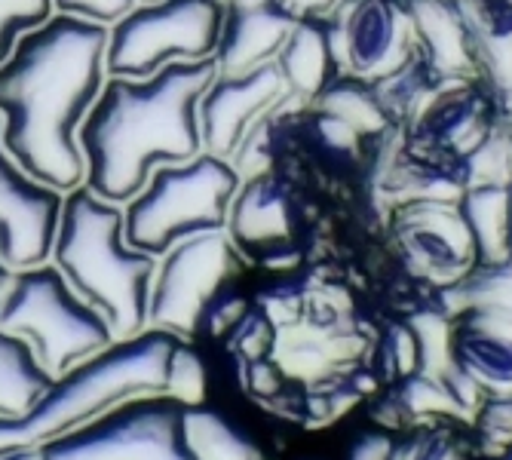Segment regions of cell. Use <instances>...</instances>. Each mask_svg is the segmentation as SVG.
<instances>
[{"instance_id": "cell-5", "label": "cell", "mask_w": 512, "mask_h": 460, "mask_svg": "<svg viewBox=\"0 0 512 460\" xmlns=\"http://www.w3.org/2000/svg\"><path fill=\"white\" fill-rule=\"evenodd\" d=\"M240 181L230 160L206 151L184 163L154 166L145 188L123 206L126 243L160 258L181 240L224 230Z\"/></svg>"}, {"instance_id": "cell-25", "label": "cell", "mask_w": 512, "mask_h": 460, "mask_svg": "<svg viewBox=\"0 0 512 460\" xmlns=\"http://www.w3.org/2000/svg\"><path fill=\"white\" fill-rule=\"evenodd\" d=\"M390 405L396 411L390 427H399L402 421H414V418H448L467 424L476 421V411L457 396V390L445 378H433L424 372L402 378L399 390L390 396Z\"/></svg>"}, {"instance_id": "cell-37", "label": "cell", "mask_w": 512, "mask_h": 460, "mask_svg": "<svg viewBox=\"0 0 512 460\" xmlns=\"http://www.w3.org/2000/svg\"><path fill=\"white\" fill-rule=\"evenodd\" d=\"M295 19H304V16H329L341 0H279Z\"/></svg>"}, {"instance_id": "cell-27", "label": "cell", "mask_w": 512, "mask_h": 460, "mask_svg": "<svg viewBox=\"0 0 512 460\" xmlns=\"http://www.w3.org/2000/svg\"><path fill=\"white\" fill-rule=\"evenodd\" d=\"M448 316L463 310H491L512 316V258L494 264H476L442 292Z\"/></svg>"}, {"instance_id": "cell-42", "label": "cell", "mask_w": 512, "mask_h": 460, "mask_svg": "<svg viewBox=\"0 0 512 460\" xmlns=\"http://www.w3.org/2000/svg\"><path fill=\"white\" fill-rule=\"evenodd\" d=\"M138 4H154V0H138Z\"/></svg>"}, {"instance_id": "cell-21", "label": "cell", "mask_w": 512, "mask_h": 460, "mask_svg": "<svg viewBox=\"0 0 512 460\" xmlns=\"http://www.w3.org/2000/svg\"><path fill=\"white\" fill-rule=\"evenodd\" d=\"M53 381L25 338L0 329V418H28Z\"/></svg>"}, {"instance_id": "cell-22", "label": "cell", "mask_w": 512, "mask_h": 460, "mask_svg": "<svg viewBox=\"0 0 512 460\" xmlns=\"http://www.w3.org/2000/svg\"><path fill=\"white\" fill-rule=\"evenodd\" d=\"M457 209L470 227L479 264L512 258L509 188H497V184H470V188L460 191Z\"/></svg>"}, {"instance_id": "cell-16", "label": "cell", "mask_w": 512, "mask_h": 460, "mask_svg": "<svg viewBox=\"0 0 512 460\" xmlns=\"http://www.w3.org/2000/svg\"><path fill=\"white\" fill-rule=\"evenodd\" d=\"M451 353L485 396L512 393V316L463 310L451 316Z\"/></svg>"}, {"instance_id": "cell-2", "label": "cell", "mask_w": 512, "mask_h": 460, "mask_svg": "<svg viewBox=\"0 0 512 460\" xmlns=\"http://www.w3.org/2000/svg\"><path fill=\"white\" fill-rule=\"evenodd\" d=\"M215 74V59H200L169 62L142 80L108 77L77 132L86 188L126 206L154 166L197 157L203 151L197 105Z\"/></svg>"}, {"instance_id": "cell-33", "label": "cell", "mask_w": 512, "mask_h": 460, "mask_svg": "<svg viewBox=\"0 0 512 460\" xmlns=\"http://www.w3.org/2000/svg\"><path fill=\"white\" fill-rule=\"evenodd\" d=\"M476 436L485 457H506L512 451V393L485 396L476 411Z\"/></svg>"}, {"instance_id": "cell-28", "label": "cell", "mask_w": 512, "mask_h": 460, "mask_svg": "<svg viewBox=\"0 0 512 460\" xmlns=\"http://www.w3.org/2000/svg\"><path fill=\"white\" fill-rule=\"evenodd\" d=\"M460 178L463 188L470 184H497L509 188L512 184V120L503 114L479 142L460 157Z\"/></svg>"}, {"instance_id": "cell-17", "label": "cell", "mask_w": 512, "mask_h": 460, "mask_svg": "<svg viewBox=\"0 0 512 460\" xmlns=\"http://www.w3.org/2000/svg\"><path fill=\"white\" fill-rule=\"evenodd\" d=\"M227 237L243 252L283 249L295 234V200L276 175L258 172L243 178L227 212Z\"/></svg>"}, {"instance_id": "cell-35", "label": "cell", "mask_w": 512, "mask_h": 460, "mask_svg": "<svg viewBox=\"0 0 512 460\" xmlns=\"http://www.w3.org/2000/svg\"><path fill=\"white\" fill-rule=\"evenodd\" d=\"M390 368L399 378H408L421 368V350H417V338L411 326H396L390 332Z\"/></svg>"}, {"instance_id": "cell-12", "label": "cell", "mask_w": 512, "mask_h": 460, "mask_svg": "<svg viewBox=\"0 0 512 460\" xmlns=\"http://www.w3.org/2000/svg\"><path fill=\"white\" fill-rule=\"evenodd\" d=\"M62 197L31 178L0 142V258L13 270L50 261Z\"/></svg>"}, {"instance_id": "cell-26", "label": "cell", "mask_w": 512, "mask_h": 460, "mask_svg": "<svg viewBox=\"0 0 512 460\" xmlns=\"http://www.w3.org/2000/svg\"><path fill=\"white\" fill-rule=\"evenodd\" d=\"M371 86H375L378 99L384 102L393 120H411L448 83L430 68V62L414 46L393 71L371 80Z\"/></svg>"}, {"instance_id": "cell-8", "label": "cell", "mask_w": 512, "mask_h": 460, "mask_svg": "<svg viewBox=\"0 0 512 460\" xmlns=\"http://www.w3.org/2000/svg\"><path fill=\"white\" fill-rule=\"evenodd\" d=\"M181 414L184 405L166 393L138 396L40 445V460H197L184 442Z\"/></svg>"}, {"instance_id": "cell-18", "label": "cell", "mask_w": 512, "mask_h": 460, "mask_svg": "<svg viewBox=\"0 0 512 460\" xmlns=\"http://www.w3.org/2000/svg\"><path fill=\"white\" fill-rule=\"evenodd\" d=\"M414 46L445 83L479 80L476 37L457 0H405Z\"/></svg>"}, {"instance_id": "cell-36", "label": "cell", "mask_w": 512, "mask_h": 460, "mask_svg": "<svg viewBox=\"0 0 512 460\" xmlns=\"http://www.w3.org/2000/svg\"><path fill=\"white\" fill-rule=\"evenodd\" d=\"M393 436L387 433H368L362 436L353 451H350V460H390L393 457Z\"/></svg>"}, {"instance_id": "cell-30", "label": "cell", "mask_w": 512, "mask_h": 460, "mask_svg": "<svg viewBox=\"0 0 512 460\" xmlns=\"http://www.w3.org/2000/svg\"><path fill=\"white\" fill-rule=\"evenodd\" d=\"M163 393L181 405H200L206 396V368H203L200 353L188 341H178L169 356Z\"/></svg>"}, {"instance_id": "cell-19", "label": "cell", "mask_w": 512, "mask_h": 460, "mask_svg": "<svg viewBox=\"0 0 512 460\" xmlns=\"http://www.w3.org/2000/svg\"><path fill=\"white\" fill-rule=\"evenodd\" d=\"M273 65L286 83L289 99L310 105L325 86L344 74L332 19L329 16L298 19L283 43V50L276 53Z\"/></svg>"}, {"instance_id": "cell-32", "label": "cell", "mask_w": 512, "mask_h": 460, "mask_svg": "<svg viewBox=\"0 0 512 460\" xmlns=\"http://www.w3.org/2000/svg\"><path fill=\"white\" fill-rule=\"evenodd\" d=\"M56 16L53 0H0V65L10 59L22 34Z\"/></svg>"}, {"instance_id": "cell-45", "label": "cell", "mask_w": 512, "mask_h": 460, "mask_svg": "<svg viewBox=\"0 0 512 460\" xmlns=\"http://www.w3.org/2000/svg\"><path fill=\"white\" fill-rule=\"evenodd\" d=\"M488 460H503V457H488Z\"/></svg>"}, {"instance_id": "cell-29", "label": "cell", "mask_w": 512, "mask_h": 460, "mask_svg": "<svg viewBox=\"0 0 512 460\" xmlns=\"http://www.w3.org/2000/svg\"><path fill=\"white\" fill-rule=\"evenodd\" d=\"M411 332L417 338V350H421V368L417 372L448 378L457 362L451 353V316L448 313H421L411 322Z\"/></svg>"}, {"instance_id": "cell-7", "label": "cell", "mask_w": 512, "mask_h": 460, "mask_svg": "<svg viewBox=\"0 0 512 460\" xmlns=\"http://www.w3.org/2000/svg\"><path fill=\"white\" fill-rule=\"evenodd\" d=\"M224 19V0H154L135 4L108 25V77L142 80L169 62L212 59Z\"/></svg>"}, {"instance_id": "cell-31", "label": "cell", "mask_w": 512, "mask_h": 460, "mask_svg": "<svg viewBox=\"0 0 512 460\" xmlns=\"http://www.w3.org/2000/svg\"><path fill=\"white\" fill-rule=\"evenodd\" d=\"M390 460H470V445L451 427H430L396 442Z\"/></svg>"}, {"instance_id": "cell-4", "label": "cell", "mask_w": 512, "mask_h": 460, "mask_svg": "<svg viewBox=\"0 0 512 460\" xmlns=\"http://www.w3.org/2000/svg\"><path fill=\"white\" fill-rule=\"evenodd\" d=\"M178 338L160 329H145L132 338H114L105 350L77 362L53 381L37 408L22 421L25 442L40 448L120 402L166 390V368Z\"/></svg>"}, {"instance_id": "cell-34", "label": "cell", "mask_w": 512, "mask_h": 460, "mask_svg": "<svg viewBox=\"0 0 512 460\" xmlns=\"http://www.w3.org/2000/svg\"><path fill=\"white\" fill-rule=\"evenodd\" d=\"M53 4H56V13H68L77 19L99 22V25H114L138 4V0H53Z\"/></svg>"}, {"instance_id": "cell-3", "label": "cell", "mask_w": 512, "mask_h": 460, "mask_svg": "<svg viewBox=\"0 0 512 460\" xmlns=\"http://www.w3.org/2000/svg\"><path fill=\"white\" fill-rule=\"evenodd\" d=\"M50 261L68 286L108 319L114 338H132L148 329L157 258L126 243L123 206L102 200L86 184L68 191Z\"/></svg>"}, {"instance_id": "cell-10", "label": "cell", "mask_w": 512, "mask_h": 460, "mask_svg": "<svg viewBox=\"0 0 512 460\" xmlns=\"http://www.w3.org/2000/svg\"><path fill=\"white\" fill-rule=\"evenodd\" d=\"M393 237L411 267L442 289L457 283L479 264L470 227L457 209V200H399L393 209Z\"/></svg>"}, {"instance_id": "cell-39", "label": "cell", "mask_w": 512, "mask_h": 460, "mask_svg": "<svg viewBox=\"0 0 512 460\" xmlns=\"http://www.w3.org/2000/svg\"><path fill=\"white\" fill-rule=\"evenodd\" d=\"M0 460H40V448H19V451H10Z\"/></svg>"}, {"instance_id": "cell-11", "label": "cell", "mask_w": 512, "mask_h": 460, "mask_svg": "<svg viewBox=\"0 0 512 460\" xmlns=\"http://www.w3.org/2000/svg\"><path fill=\"white\" fill-rule=\"evenodd\" d=\"M503 114V105L482 80L448 83L408 120V154L460 172V157Z\"/></svg>"}, {"instance_id": "cell-1", "label": "cell", "mask_w": 512, "mask_h": 460, "mask_svg": "<svg viewBox=\"0 0 512 460\" xmlns=\"http://www.w3.org/2000/svg\"><path fill=\"white\" fill-rule=\"evenodd\" d=\"M105 50L108 25L56 13L22 34L0 65V142L59 194L86 178L77 132L108 80Z\"/></svg>"}, {"instance_id": "cell-40", "label": "cell", "mask_w": 512, "mask_h": 460, "mask_svg": "<svg viewBox=\"0 0 512 460\" xmlns=\"http://www.w3.org/2000/svg\"><path fill=\"white\" fill-rule=\"evenodd\" d=\"M13 267L4 261V258H0V298H4V292H7V286H10V280H13Z\"/></svg>"}, {"instance_id": "cell-6", "label": "cell", "mask_w": 512, "mask_h": 460, "mask_svg": "<svg viewBox=\"0 0 512 460\" xmlns=\"http://www.w3.org/2000/svg\"><path fill=\"white\" fill-rule=\"evenodd\" d=\"M0 329L25 338L53 378L114 341L108 319L68 286L53 261L13 273L0 298Z\"/></svg>"}, {"instance_id": "cell-38", "label": "cell", "mask_w": 512, "mask_h": 460, "mask_svg": "<svg viewBox=\"0 0 512 460\" xmlns=\"http://www.w3.org/2000/svg\"><path fill=\"white\" fill-rule=\"evenodd\" d=\"M19 448H31V445L25 442L22 421H13V418H0V457L10 454V451H19Z\"/></svg>"}, {"instance_id": "cell-9", "label": "cell", "mask_w": 512, "mask_h": 460, "mask_svg": "<svg viewBox=\"0 0 512 460\" xmlns=\"http://www.w3.org/2000/svg\"><path fill=\"white\" fill-rule=\"evenodd\" d=\"M240 267L243 255L230 243L227 230H209L166 249L151 283L148 329L169 332L178 341H194L206 307L224 292Z\"/></svg>"}, {"instance_id": "cell-13", "label": "cell", "mask_w": 512, "mask_h": 460, "mask_svg": "<svg viewBox=\"0 0 512 460\" xmlns=\"http://www.w3.org/2000/svg\"><path fill=\"white\" fill-rule=\"evenodd\" d=\"M286 99V83L273 62L246 74H215L197 105L203 151L230 160L249 129Z\"/></svg>"}, {"instance_id": "cell-43", "label": "cell", "mask_w": 512, "mask_h": 460, "mask_svg": "<svg viewBox=\"0 0 512 460\" xmlns=\"http://www.w3.org/2000/svg\"><path fill=\"white\" fill-rule=\"evenodd\" d=\"M503 460H512V451H509V454H506V457H503Z\"/></svg>"}, {"instance_id": "cell-20", "label": "cell", "mask_w": 512, "mask_h": 460, "mask_svg": "<svg viewBox=\"0 0 512 460\" xmlns=\"http://www.w3.org/2000/svg\"><path fill=\"white\" fill-rule=\"evenodd\" d=\"M476 37L479 80L512 108V0H457Z\"/></svg>"}, {"instance_id": "cell-44", "label": "cell", "mask_w": 512, "mask_h": 460, "mask_svg": "<svg viewBox=\"0 0 512 460\" xmlns=\"http://www.w3.org/2000/svg\"><path fill=\"white\" fill-rule=\"evenodd\" d=\"M506 117H509V120H512V108H509V111H506Z\"/></svg>"}, {"instance_id": "cell-24", "label": "cell", "mask_w": 512, "mask_h": 460, "mask_svg": "<svg viewBox=\"0 0 512 460\" xmlns=\"http://www.w3.org/2000/svg\"><path fill=\"white\" fill-rule=\"evenodd\" d=\"M310 105H316L325 114H332L335 120H341L353 132H368L371 135V132H384V129H390L396 123L390 117V111L384 108V102L378 99V92H375V86H371V80L353 77L347 71L325 86Z\"/></svg>"}, {"instance_id": "cell-14", "label": "cell", "mask_w": 512, "mask_h": 460, "mask_svg": "<svg viewBox=\"0 0 512 460\" xmlns=\"http://www.w3.org/2000/svg\"><path fill=\"white\" fill-rule=\"evenodd\" d=\"M329 19L341 65L353 77L378 80L414 50L405 0H341Z\"/></svg>"}, {"instance_id": "cell-41", "label": "cell", "mask_w": 512, "mask_h": 460, "mask_svg": "<svg viewBox=\"0 0 512 460\" xmlns=\"http://www.w3.org/2000/svg\"><path fill=\"white\" fill-rule=\"evenodd\" d=\"M509 221H512V184H509Z\"/></svg>"}, {"instance_id": "cell-15", "label": "cell", "mask_w": 512, "mask_h": 460, "mask_svg": "<svg viewBox=\"0 0 512 460\" xmlns=\"http://www.w3.org/2000/svg\"><path fill=\"white\" fill-rule=\"evenodd\" d=\"M295 16L279 0H224L215 46L218 74H246L270 65L295 28Z\"/></svg>"}, {"instance_id": "cell-23", "label": "cell", "mask_w": 512, "mask_h": 460, "mask_svg": "<svg viewBox=\"0 0 512 460\" xmlns=\"http://www.w3.org/2000/svg\"><path fill=\"white\" fill-rule=\"evenodd\" d=\"M184 442L197 460H270L267 451L221 411L184 405L181 414Z\"/></svg>"}]
</instances>
